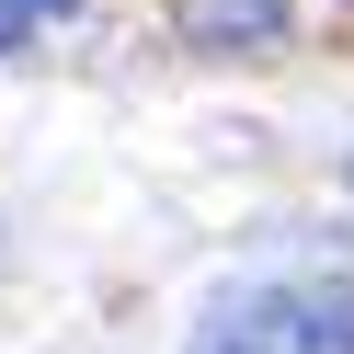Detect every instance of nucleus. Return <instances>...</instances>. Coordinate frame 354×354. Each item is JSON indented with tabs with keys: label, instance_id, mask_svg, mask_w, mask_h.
Returning <instances> with one entry per match:
<instances>
[{
	"label": "nucleus",
	"instance_id": "obj_4",
	"mask_svg": "<svg viewBox=\"0 0 354 354\" xmlns=\"http://www.w3.org/2000/svg\"><path fill=\"white\" fill-rule=\"evenodd\" d=\"M24 35H35V12H24V0H0V57L24 46Z\"/></svg>",
	"mask_w": 354,
	"mask_h": 354
},
{
	"label": "nucleus",
	"instance_id": "obj_2",
	"mask_svg": "<svg viewBox=\"0 0 354 354\" xmlns=\"http://www.w3.org/2000/svg\"><path fill=\"white\" fill-rule=\"evenodd\" d=\"M263 354H354V286H308V297H263L240 308Z\"/></svg>",
	"mask_w": 354,
	"mask_h": 354
},
{
	"label": "nucleus",
	"instance_id": "obj_3",
	"mask_svg": "<svg viewBox=\"0 0 354 354\" xmlns=\"http://www.w3.org/2000/svg\"><path fill=\"white\" fill-rule=\"evenodd\" d=\"M194 354H263V343H252V320H217V331H206Z\"/></svg>",
	"mask_w": 354,
	"mask_h": 354
},
{
	"label": "nucleus",
	"instance_id": "obj_1",
	"mask_svg": "<svg viewBox=\"0 0 354 354\" xmlns=\"http://www.w3.org/2000/svg\"><path fill=\"white\" fill-rule=\"evenodd\" d=\"M171 35L194 57H274L297 46V0H171Z\"/></svg>",
	"mask_w": 354,
	"mask_h": 354
},
{
	"label": "nucleus",
	"instance_id": "obj_5",
	"mask_svg": "<svg viewBox=\"0 0 354 354\" xmlns=\"http://www.w3.org/2000/svg\"><path fill=\"white\" fill-rule=\"evenodd\" d=\"M24 12H80V0H24Z\"/></svg>",
	"mask_w": 354,
	"mask_h": 354
}]
</instances>
